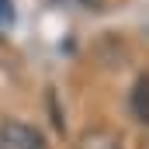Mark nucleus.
I'll return each mask as SVG.
<instances>
[{
  "instance_id": "3",
  "label": "nucleus",
  "mask_w": 149,
  "mask_h": 149,
  "mask_svg": "<svg viewBox=\"0 0 149 149\" xmlns=\"http://www.w3.org/2000/svg\"><path fill=\"white\" fill-rule=\"evenodd\" d=\"M132 114L139 121H149V73H142L132 87Z\"/></svg>"
},
{
  "instance_id": "1",
  "label": "nucleus",
  "mask_w": 149,
  "mask_h": 149,
  "mask_svg": "<svg viewBox=\"0 0 149 149\" xmlns=\"http://www.w3.org/2000/svg\"><path fill=\"white\" fill-rule=\"evenodd\" d=\"M0 149H49L45 135L24 121H3L0 125Z\"/></svg>"
},
{
  "instance_id": "2",
  "label": "nucleus",
  "mask_w": 149,
  "mask_h": 149,
  "mask_svg": "<svg viewBox=\"0 0 149 149\" xmlns=\"http://www.w3.org/2000/svg\"><path fill=\"white\" fill-rule=\"evenodd\" d=\"M76 149H125V146H121V139L114 132H108V128H90V132L80 135Z\"/></svg>"
},
{
  "instance_id": "4",
  "label": "nucleus",
  "mask_w": 149,
  "mask_h": 149,
  "mask_svg": "<svg viewBox=\"0 0 149 149\" xmlns=\"http://www.w3.org/2000/svg\"><path fill=\"white\" fill-rule=\"evenodd\" d=\"M10 21H14V7L10 0H0V28H10Z\"/></svg>"
},
{
  "instance_id": "5",
  "label": "nucleus",
  "mask_w": 149,
  "mask_h": 149,
  "mask_svg": "<svg viewBox=\"0 0 149 149\" xmlns=\"http://www.w3.org/2000/svg\"><path fill=\"white\" fill-rule=\"evenodd\" d=\"M70 3H83V7H94L97 0H70Z\"/></svg>"
}]
</instances>
